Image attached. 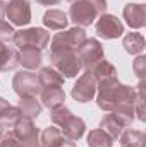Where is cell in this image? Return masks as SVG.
Returning <instances> with one entry per match:
<instances>
[{
	"label": "cell",
	"mask_w": 146,
	"mask_h": 147,
	"mask_svg": "<svg viewBox=\"0 0 146 147\" xmlns=\"http://www.w3.org/2000/svg\"><path fill=\"white\" fill-rule=\"evenodd\" d=\"M67 22H69L67 14L62 10H57V9H50L43 16V24L52 31H64Z\"/></svg>",
	"instance_id": "2e32d148"
},
{
	"label": "cell",
	"mask_w": 146,
	"mask_h": 147,
	"mask_svg": "<svg viewBox=\"0 0 146 147\" xmlns=\"http://www.w3.org/2000/svg\"><path fill=\"white\" fill-rule=\"evenodd\" d=\"M41 50L38 48H24L19 51V65H23L28 70H35L41 65Z\"/></svg>",
	"instance_id": "ac0fdd59"
},
{
	"label": "cell",
	"mask_w": 146,
	"mask_h": 147,
	"mask_svg": "<svg viewBox=\"0 0 146 147\" xmlns=\"http://www.w3.org/2000/svg\"><path fill=\"white\" fill-rule=\"evenodd\" d=\"M38 79H40L41 87H62L64 86V77L55 69H50V67H43L38 74Z\"/></svg>",
	"instance_id": "44dd1931"
},
{
	"label": "cell",
	"mask_w": 146,
	"mask_h": 147,
	"mask_svg": "<svg viewBox=\"0 0 146 147\" xmlns=\"http://www.w3.org/2000/svg\"><path fill=\"white\" fill-rule=\"evenodd\" d=\"M98 98L96 103L100 110L103 111H113L119 106H132L134 98H136V89L126 84H120L117 79H108L98 82Z\"/></svg>",
	"instance_id": "6da1fadb"
},
{
	"label": "cell",
	"mask_w": 146,
	"mask_h": 147,
	"mask_svg": "<svg viewBox=\"0 0 146 147\" xmlns=\"http://www.w3.org/2000/svg\"><path fill=\"white\" fill-rule=\"evenodd\" d=\"M124 19L132 29L146 26V5L143 3H127L124 7Z\"/></svg>",
	"instance_id": "7c38bea8"
},
{
	"label": "cell",
	"mask_w": 146,
	"mask_h": 147,
	"mask_svg": "<svg viewBox=\"0 0 146 147\" xmlns=\"http://www.w3.org/2000/svg\"><path fill=\"white\" fill-rule=\"evenodd\" d=\"M59 127H60V132H62L67 139H71V140H79V139L84 135V130H86L84 120L79 118V116H74L71 111H69L67 116L60 121Z\"/></svg>",
	"instance_id": "8fae6325"
},
{
	"label": "cell",
	"mask_w": 146,
	"mask_h": 147,
	"mask_svg": "<svg viewBox=\"0 0 146 147\" xmlns=\"http://www.w3.org/2000/svg\"><path fill=\"white\" fill-rule=\"evenodd\" d=\"M12 87L16 91V94L19 98H26V96H33L36 98V94L41 92V84H40V79H38L36 74L29 72V70H24V72H17L14 75V80H12Z\"/></svg>",
	"instance_id": "5b68a950"
},
{
	"label": "cell",
	"mask_w": 146,
	"mask_h": 147,
	"mask_svg": "<svg viewBox=\"0 0 146 147\" xmlns=\"http://www.w3.org/2000/svg\"><path fill=\"white\" fill-rule=\"evenodd\" d=\"M89 72L93 74V77L96 79V84L102 82V80H108V79H117V70L115 67L107 62V60H102L100 63H96Z\"/></svg>",
	"instance_id": "603a6c76"
},
{
	"label": "cell",
	"mask_w": 146,
	"mask_h": 147,
	"mask_svg": "<svg viewBox=\"0 0 146 147\" xmlns=\"http://www.w3.org/2000/svg\"><path fill=\"white\" fill-rule=\"evenodd\" d=\"M77 57L81 60V65L86 69V70H91L96 63H100L102 60H105V53H103V46L98 39L91 38V39H86L81 48L77 50Z\"/></svg>",
	"instance_id": "8992f818"
},
{
	"label": "cell",
	"mask_w": 146,
	"mask_h": 147,
	"mask_svg": "<svg viewBox=\"0 0 146 147\" xmlns=\"http://www.w3.org/2000/svg\"><path fill=\"white\" fill-rule=\"evenodd\" d=\"M69 2H74V0H69Z\"/></svg>",
	"instance_id": "d590c367"
},
{
	"label": "cell",
	"mask_w": 146,
	"mask_h": 147,
	"mask_svg": "<svg viewBox=\"0 0 146 147\" xmlns=\"http://www.w3.org/2000/svg\"><path fill=\"white\" fill-rule=\"evenodd\" d=\"M5 16V3L0 0V21H2V17Z\"/></svg>",
	"instance_id": "836d02e7"
},
{
	"label": "cell",
	"mask_w": 146,
	"mask_h": 147,
	"mask_svg": "<svg viewBox=\"0 0 146 147\" xmlns=\"http://www.w3.org/2000/svg\"><path fill=\"white\" fill-rule=\"evenodd\" d=\"M69 16L77 28H86V26H91L100 14L88 0H74L71 10H69Z\"/></svg>",
	"instance_id": "52a82bcc"
},
{
	"label": "cell",
	"mask_w": 146,
	"mask_h": 147,
	"mask_svg": "<svg viewBox=\"0 0 146 147\" xmlns=\"http://www.w3.org/2000/svg\"><path fill=\"white\" fill-rule=\"evenodd\" d=\"M48 147H76V144H74V140L67 139L64 134H60L57 139L52 140V144H50Z\"/></svg>",
	"instance_id": "f546056e"
},
{
	"label": "cell",
	"mask_w": 146,
	"mask_h": 147,
	"mask_svg": "<svg viewBox=\"0 0 146 147\" xmlns=\"http://www.w3.org/2000/svg\"><path fill=\"white\" fill-rule=\"evenodd\" d=\"M3 135H5V127L0 123V140H2V137H3Z\"/></svg>",
	"instance_id": "e575fe53"
},
{
	"label": "cell",
	"mask_w": 146,
	"mask_h": 147,
	"mask_svg": "<svg viewBox=\"0 0 146 147\" xmlns=\"http://www.w3.org/2000/svg\"><path fill=\"white\" fill-rule=\"evenodd\" d=\"M19 65V53L0 43V72L14 70Z\"/></svg>",
	"instance_id": "d6986e66"
},
{
	"label": "cell",
	"mask_w": 146,
	"mask_h": 147,
	"mask_svg": "<svg viewBox=\"0 0 146 147\" xmlns=\"http://www.w3.org/2000/svg\"><path fill=\"white\" fill-rule=\"evenodd\" d=\"M52 58V65L55 67V70L60 74L62 77H76L81 72L83 65L81 60L77 57V51H71V50H60V51H52L50 53Z\"/></svg>",
	"instance_id": "3957f363"
},
{
	"label": "cell",
	"mask_w": 146,
	"mask_h": 147,
	"mask_svg": "<svg viewBox=\"0 0 146 147\" xmlns=\"http://www.w3.org/2000/svg\"><path fill=\"white\" fill-rule=\"evenodd\" d=\"M113 139L102 128H95L88 134V147H112Z\"/></svg>",
	"instance_id": "d4e9b609"
},
{
	"label": "cell",
	"mask_w": 146,
	"mask_h": 147,
	"mask_svg": "<svg viewBox=\"0 0 146 147\" xmlns=\"http://www.w3.org/2000/svg\"><path fill=\"white\" fill-rule=\"evenodd\" d=\"M40 94H41L43 106H46L50 110L62 106L64 101H65V92H64L62 87H43Z\"/></svg>",
	"instance_id": "9a60e30c"
},
{
	"label": "cell",
	"mask_w": 146,
	"mask_h": 147,
	"mask_svg": "<svg viewBox=\"0 0 146 147\" xmlns=\"http://www.w3.org/2000/svg\"><path fill=\"white\" fill-rule=\"evenodd\" d=\"M132 69H134V74L138 75L139 80H145V77H146V57H143V55L138 57V58L134 60Z\"/></svg>",
	"instance_id": "83f0119b"
},
{
	"label": "cell",
	"mask_w": 146,
	"mask_h": 147,
	"mask_svg": "<svg viewBox=\"0 0 146 147\" xmlns=\"http://www.w3.org/2000/svg\"><path fill=\"white\" fill-rule=\"evenodd\" d=\"M96 87H98L96 79L93 77V74L89 72V70H86L77 79V82L74 84L71 94H72V98L77 103H88V101H91L95 98Z\"/></svg>",
	"instance_id": "ba28073f"
},
{
	"label": "cell",
	"mask_w": 146,
	"mask_h": 147,
	"mask_svg": "<svg viewBox=\"0 0 146 147\" xmlns=\"http://www.w3.org/2000/svg\"><path fill=\"white\" fill-rule=\"evenodd\" d=\"M14 33H16V31H14V28H12L10 22H7V21H0V43H5V41L12 39Z\"/></svg>",
	"instance_id": "4316f807"
},
{
	"label": "cell",
	"mask_w": 146,
	"mask_h": 147,
	"mask_svg": "<svg viewBox=\"0 0 146 147\" xmlns=\"http://www.w3.org/2000/svg\"><path fill=\"white\" fill-rule=\"evenodd\" d=\"M21 111L17 106H12L9 101H5L3 98H0V123L5 127H14L19 120H21Z\"/></svg>",
	"instance_id": "e0dca14e"
},
{
	"label": "cell",
	"mask_w": 146,
	"mask_h": 147,
	"mask_svg": "<svg viewBox=\"0 0 146 147\" xmlns=\"http://www.w3.org/2000/svg\"><path fill=\"white\" fill-rule=\"evenodd\" d=\"M120 146L122 147H145V134L141 130L127 128L120 134Z\"/></svg>",
	"instance_id": "cb8c5ba5"
},
{
	"label": "cell",
	"mask_w": 146,
	"mask_h": 147,
	"mask_svg": "<svg viewBox=\"0 0 146 147\" xmlns=\"http://www.w3.org/2000/svg\"><path fill=\"white\" fill-rule=\"evenodd\" d=\"M86 41V33L83 28H72L69 31H62L57 33L52 39V51H60V50H71L77 51L81 48V45Z\"/></svg>",
	"instance_id": "277c9868"
},
{
	"label": "cell",
	"mask_w": 146,
	"mask_h": 147,
	"mask_svg": "<svg viewBox=\"0 0 146 147\" xmlns=\"http://www.w3.org/2000/svg\"><path fill=\"white\" fill-rule=\"evenodd\" d=\"M17 108L21 111V116L23 118H29V120L38 118L40 113H41V105H40V101H36V98H33V96L21 98Z\"/></svg>",
	"instance_id": "ffe728a7"
},
{
	"label": "cell",
	"mask_w": 146,
	"mask_h": 147,
	"mask_svg": "<svg viewBox=\"0 0 146 147\" xmlns=\"http://www.w3.org/2000/svg\"><path fill=\"white\" fill-rule=\"evenodd\" d=\"M96 33L105 39H115L124 34V24L112 14H102L96 21Z\"/></svg>",
	"instance_id": "30bf717a"
},
{
	"label": "cell",
	"mask_w": 146,
	"mask_h": 147,
	"mask_svg": "<svg viewBox=\"0 0 146 147\" xmlns=\"http://www.w3.org/2000/svg\"><path fill=\"white\" fill-rule=\"evenodd\" d=\"M12 134H14V135L21 140V144L24 146L28 140H31L33 137L40 135V130L35 127L33 120H29V118H21V120L12 127Z\"/></svg>",
	"instance_id": "5bb4252c"
},
{
	"label": "cell",
	"mask_w": 146,
	"mask_h": 147,
	"mask_svg": "<svg viewBox=\"0 0 146 147\" xmlns=\"http://www.w3.org/2000/svg\"><path fill=\"white\" fill-rule=\"evenodd\" d=\"M95 9H96V12L102 16V14H105V10H107V0H88Z\"/></svg>",
	"instance_id": "4dcf8cb0"
},
{
	"label": "cell",
	"mask_w": 146,
	"mask_h": 147,
	"mask_svg": "<svg viewBox=\"0 0 146 147\" xmlns=\"http://www.w3.org/2000/svg\"><path fill=\"white\" fill-rule=\"evenodd\" d=\"M122 46L127 53L131 55H139L143 50H145V38L141 33H129L124 36L122 41Z\"/></svg>",
	"instance_id": "7402d4cb"
},
{
	"label": "cell",
	"mask_w": 146,
	"mask_h": 147,
	"mask_svg": "<svg viewBox=\"0 0 146 147\" xmlns=\"http://www.w3.org/2000/svg\"><path fill=\"white\" fill-rule=\"evenodd\" d=\"M5 14L14 26H28L31 22V7L28 0H10L5 3Z\"/></svg>",
	"instance_id": "9c48e42d"
},
{
	"label": "cell",
	"mask_w": 146,
	"mask_h": 147,
	"mask_svg": "<svg viewBox=\"0 0 146 147\" xmlns=\"http://www.w3.org/2000/svg\"><path fill=\"white\" fill-rule=\"evenodd\" d=\"M12 41H14V45L19 50H24V48H38V50H43L50 43V33L46 29H41V28L21 29V31H16L14 33Z\"/></svg>",
	"instance_id": "7a4b0ae2"
},
{
	"label": "cell",
	"mask_w": 146,
	"mask_h": 147,
	"mask_svg": "<svg viewBox=\"0 0 146 147\" xmlns=\"http://www.w3.org/2000/svg\"><path fill=\"white\" fill-rule=\"evenodd\" d=\"M127 127H129V125L126 123V120H122V118H120L117 113H113V111H108V115H105V116L102 118V121H100V128L105 130L112 139H119L120 134H122Z\"/></svg>",
	"instance_id": "4fadbf2b"
},
{
	"label": "cell",
	"mask_w": 146,
	"mask_h": 147,
	"mask_svg": "<svg viewBox=\"0 0 146 147\" xmlns=\"http://www.w3.org/2000/svg\"><path fill=\"white\" fill-rule=\"evenodd\" d=\"M0 147H23V144H21V140H19L12 132H9V134H5V135L2 137Z\"/></svg>",
	"instance_id": "f1b7e54d"
},
{
	"label": "cell",
	"mask_w": 146,
	"mask_h": 147,
	"mask_svg": "<svg viewBox=\"0 0 146 147\" xmlns=\"http://www.w3.org/2000/svg\"><path fill=\"white\" fill-rule=\"evenodd\" d=\"M23 147H43V144H41V139H40V135H36V137H33L31 140H28V142H26Z\"/></svg>",
	"instance_id": "1f68e13d"
},
{
	"label": "cell",
	"mask_w": 146,
	"mask_h": 147,
	"mask_svg": "<svg viewBox=\"0 0 146 147\" xmlns=\"http://www.w3.org/2000/svg\"><path fill=\"white\" fill-rule=\"evenodd\" d=\"M41 5H57L60 0H38Z\"/></svg>",
	"instance_id": "d6a6232c"
},
{
	"label": "cell",
	"mask_w": 146,
	"mask_h": 147,
	"mask_svg": "<svg viewBox=\"0 0 146 147\" xmlns=\"http://www.w3.org/2000/svg\"><path fill=\"white\" fill-rule=\"evenodd\" d=\"M132 108H136V111H138V113H136L138 118H139L141 121H145L146 115H145V82H143V80L139 82V86H138V89H136V98H134Z\"/></svg>",
	"instance_id": "484cf974"
}]
</instances>
